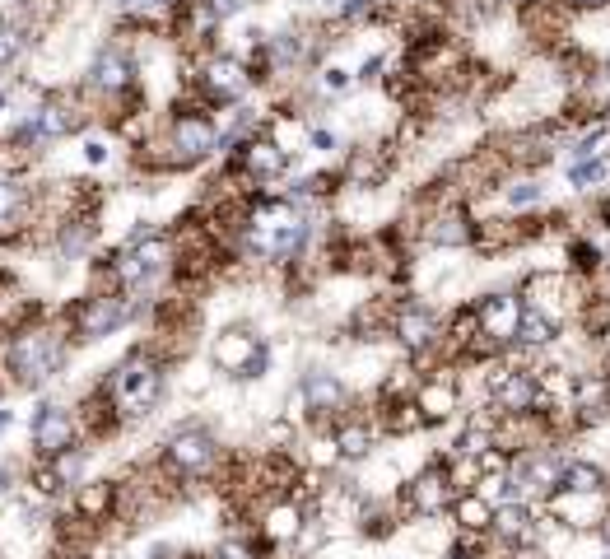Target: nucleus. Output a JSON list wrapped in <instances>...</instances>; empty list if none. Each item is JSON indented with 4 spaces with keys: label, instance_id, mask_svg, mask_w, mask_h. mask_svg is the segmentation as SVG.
Segmentation results:
<instances>
[{
    "label": "nucleus",
    "instance_id": "nucleus-26",
    "mask_svg": "<svg viewBox=\"0 0 610 559\" xmlns=\"http://www.w3.org/2000/svg\"><path fill=\"white\" fill-rule=\"evenodd\" d=\"M75 131V112L61 108V103H47V108L33 112V140H61Z\"/></svg>",
    "mask_w": 610,
    "mask_h": 559
},
{
    "label": "nucleus",
    "instance_id": "nucleus-30",
    "mask_svg": "<svg viewBox=\"0 0 610 559\" xmlns=\"http://www.w3.org/2000/svg\"><path fill=\"white\" fill-rule=\"evenodd\" d=\"M19 205H24V187L10 178H0V219H14L19 215Z\"/></svg>",
    "mask_w": 610,
    "mask_h": 559
},
{
    "label": "nucleus",
    "instance_id": "nucleus-34",
    "mask_svg": "<svg viewBox=\"0 0 610 559\" xmlns=\"http://www.w3.org/2000/svg\"><path fill=\"white\" fill-rule=\"evenodd\" d=\"M84 247H89V229H84V224H75V229L61 233V252H66V257H80Z\"/></svg>",
    "mask_w": 610,
    "mask_h": 559
},
{
    "label": "nucleus",
    "instance_id": "nucleus-31",
    "mask_svg": "<svg viewBox=\"0 0 610 559\" xmlns=\"http://www.w3.org/2000/svg\"><path fill=\"white\" fill-rule=\"evenodd\" d=\"M555 5H564L573 19H597V14L610 10V0H555Z\"/></svg>",
    "mask_w": 610,
    "mask_h": 559
},
{
    "label": "nucleus",
    "instance_id": "nucleus-33",
    "mask_svg": "<svg viewBox=\"0 0 610 559\" xmlns=\"http://www.w3.org/2000/svg\"><path fill=\"white\" fill-rule=\"evenodd\" d=\"M308 145L317 154H336L340 150V136H336V131H326V126H308Z\"/></svg>",
    "mask_w": 610,
    "mask_h": 559
},
{
    "label": "nucleus",
    "instance_id": "nucleus-46",
    "mask_svg": "<svg viewBox=\"0 0 610 559\" xmlns=\"http://www.w3.org/2000/svg\"><path fill=\"white\" fill-rule=\"evenodd\" d=\"M606 466H610V457H606Z\"/></svg>",
    "mask_w": 610,
    "mask_h": 559
},
{
    "label": "nucleus",
    "instance_id": "nucleus-18",
    "mask_svg": "<svg viewBox=\"0 0 610 559\" xmlns=\"http://www.w3.org/2000/svg\"><path fill=\"white\" fill-rule=\"evenodd\" d=\"M494 513H499V508L489 504L485 494H480V490H466V494H457V499H452L448 527H452V532L489 536V532H494Z\"/></svg>",
    "mask_w": 610,
    "mask_h": 559
},
{
    "label": "nucleus",
    "instance_id": "nucleus-25",
    "mask_svg": "<svg viewBox=\"0 0 610 559\" xmlns=\"http://www.w3.org/2000/svg\"><path fill=\"white\" fill-rule=\"evenodd\" d=\"M70 438H75V424H70V415L61 406H42L38 420H33V448L38 452H66Z\"/></svg>",
    "mask_w": 610,
    "mask_h": 559
},
{
    "label": "nucleus",
    "instance_id": "nucleus-13",
    "mask_svg": "<svg viewBox=\"0 0 610 559\" xmlns=\"http://www.w3.org/2000/svg\"><path fill=\"white\" fill-rule=\"evenodd\" d=\"M238 164L252 182H280L289 173V150L275 145L271 136H252L238 145Z\"/></svg>",
    "mask_w": 610,
    "mask_h": 559
},
{
    "label": "nucleus",
    "instance_id": "nucleus-43",
    "mask_svg": "<svg viewBox=\"0 0 610 559\" xmlns=\"http://www.w3.org/2000/svg\"><path fill=\"white\" fill-rule=\"evenodd\" d=\"M10 490V471H0V494Z\"/></svg>",
    "mask_w": 610,
    "mask_h": 559
},
{
    "label": "nucleus",
    "instance_id": "nucleus-42",
    "mask_svg": "<svg viewBox=\"0 0 610 559\" xmlns=\"http://www.w3.org/2000/svg\"><path fill=\"white\" fill-rule=\"evenodd\" d=\"M5 429H10V410H0V434H5Z\"/></svg>",
    "mask_w": 610,
    "mask_h": 559
},
{
    "label": "nucleus",
    "instance_id": "nucleus-6",
    "mask_svg": "<svg viewBox=\"0 0 610 559\" xmlns=\"http://www.w3.org/2000/svg\"><path fill=\"white\" fill-rule=\"evenodd\" d=\"M461 401H466V396H461L457 364H448V369H438V373H424L420 387H415V406H420L429 429H443V424H452L457 415H466Z\"/></svg>",
    "mask_w": 610,
    "mask_h": 559
},
{
    "label": "nucleus",
    "instance_id": "nucleus-35",
    "mask_svg": "<svg viewBox=\"0 0 610 559\" xmlns=\"http://www.w3.org/2000/svg\"><path fill=\"white\" fill-rule=\"evenodd\" d=\"M80 471H84L80 452H56V480H75Z\"/></svg>",
    "mask_w": 610,
    "mask_h": 559
},
{
    "label": "nucleus",
    "instance_id": "nucleus-29",
    "mask_svg": "<svg viewBox=\"0 0 610 559\" xmlns=\"http://www.w3.org/2000/svg\"><path fill=\"white\" fill-rule=\"evenodd\" d=\"M24 56V28L14 19H0V66H14Z\"/></svg>",
    "mask_w": 610,
    "mask_h": 559
},
{
    "label": "nucleus",
    "instance_id": "nucleus-19",
    "mask_svg": "<svg viewBox=\"0 0 610 559\" xmlns=\"http://www.w3.org/2000/svg\"><path fill=\"white\" fill-rule=\"evenodd\" d=\"M559 490H569V494H601V490H610V466L601 462V457H587V452H569L564 476H559Z\"/></svg>",
    "mask_w": 610,
    "mask_h": 559
},
{
    "label": "nucleus",
    "instance_id": "nucleus-2",
    "mask_svg": "<svg viewBox=\"0 0 610 559\" xmlns=\"http://www.w3.org/2000/svg\"><path fill=\"white\" fill-rule=\"evenodd\" d=\"M452 499H457V485L448 476V457L438 452L415 471V476L401 485V518L410 522H443L448 518Z\"/></svg>",
    "mask_w": 610,
    "mask_h": 559
},
{
    "label": "nucleus",
    "instance_id": "nucleus-37",
    "mask_svg": "<svg viewBox=\"0 0 610 559\" xmlns=\"http://www.w3.org/2000/svg\"><path fill=\"white\" fill-rule=\"evenodd\" d=\"M84 159H89V164H103V159H108V145H103V140H89V145H84Z\"/></svg>",
    "mask_w": 610,
    "mask_h": 559
},
{
    "label": "nucleus",
    "instance_id": "nucleus-28",
    "mask_svg": "<svg viewBox=\"0 0 610 559\" xmlns=\"http://www.w3.org/2000/svg\"><path fill=\"white\" fill-rule=\"evenodd\" d=\"M112 504V485H84L75 508H80V518H103Z\"/></svg>",
    "mask_w": 610,
    "mask_h": 559
},
{
    "label": "nucleus",
    "instance_id": "nucleus-8",
    "mask_svg": "<svg viewBox=\"0 0 610 559\" xmlns=\"http://www.w3.org/2000/svg\"><path fill=\"white\" fill-rule=\"evenodd\" d=\"M438 336H443V313L429 308L420 299H401L392 317V341L406 350V355H420V350H434Z\"/></svg>",
    "mask_w": 610,
    "mask_h": 559
},
{
    "label": "nucleus",
    "instance_id": "nucleus-21",
    "mask_svg": "<svg viewBox=\"0 0 610 559\" xmlns=\"http://www.w3.org/2000/svg\"><path fill=\"white\" fill-rule=\"evenodd\" d=\"M503 415H522V410H541V387H536V373L531 369H513L499 382V392L489 396Z\"/></svg>",
    "mask_w": 610,
    "mask_h": 559
},
{
    "label": "nucleus",
    "instance_id": "nucleus-24",
    "mask_svg": "<svg viewBox=\"0 0 610 559\" xmlns=\"http://www.w3.org/2000/svg\"><path fill=\"white\" fill-rule=\"evenodd\" d=\"M122 322H126V303L122 299H89L80 308V322H75V331H80V341H98V336L117 331Z\"/></svg>",
    "mask_w": 610,
    "mask_h": 559
},
{
    "label": "nucleus",
    "instance_id": "nucleus-15",
    "mask_svg": "<svg viewBox=\"0 0 610 559\" xmlns=\"http://www.w3.org/2000/svg\"><path fill=\"white\" fill-rule=\"evenodd\" d=\"M252 80H257V75H252L238 56H215V61L205 66V89H210L219 103H238V98H247Z\"/></svg>",
    "mask_w": 610,
    "mask_h": 559
},
{
    "label": "nucleus",
    "instance_id": "nucleus-17",
    "mask_svg": "<svg viewBox=\"0 0 610 559\" xmlns=\"http://www.w3.org/2000/svg\"><path fill=\"white\" fill-rule=\"evenodd\" d=\"M331 434H336V448H340V462H350V466H359V462H368L373 457V448H378V420H336L331 424Z\"/></svg>",
    "mask_w": 610,
    "mask_h": 559
},
{
    "label": "nucleus",
    "instance_id": "nucleus-40",
    "mask_svg": "<svg viewBox=\"0 0 610 559\" xmlns=\"http://www.w3.org/2000/svg\"><path fill=\"white\" fill-rule=\"evenodd\" d=\"M126 10H150V5H159V0H122Z\"/></svg>",
    "mask_w": 610,
    "mask_h": 559
},
{
    "label": "nucleus",
    "instance_id": "nucleus-23",
    "mask_svg": "<svg viewBox=\"0 0 610 559\" xmlns=\"http://www.w3.org/2000/svg\"><path fill=\"white\" fill-rule=\"evenodd\" d=\"M499 201H503V210H513V215H522V210H545V205H550V196H545V173H513V178L499 187Z\"/></svg>",
    "mask_w": 610,
    "mask_h": 559
},
{
    "label": "nucleus",
    "instance_id": "nucleus-11",
    "mask_svg": "<svg viewBox=\"0 0 610 559\" xmlns=\"http://www.w3.org/2000/svg\"><path fill=\"white\" fill-rule=\"evenodd\" d=\"M215 462H219V443L210 429H201V424L177 429V434L168 438V466H173L177 476H205Z\"/></svg>",
    "mask_w": 610,
    "mask_h": 559
},
{
    "label": "nucleus",
    "instance_id": "nucleus-12",
    "mask_svg": "<svg viewBox=\"0 0 610 559\" xmlns=\"http://www.w3.org/2000/svg\"><path fill=\"white\" fill-rule=\"evenodd\" d=\"M299 396H303V410H308L312 420H326V424L345 420L340 410H345L350 392H345V382H340L331 369H308V373H303Z\"/></svg>",
    "mask_w": 610,
    "mask_h": 559
},
{
    "label": "nucleus",
    "instance_id": "nucleus-45",
    "mask_svg": "<svg viewBox=\"0 0 610 559\" xmlns=\"http://www.w3.org/2000/svg\"><path fill=\"white\" fill-rule=\"evenodd\" d=\"M159 5H168V0H159Z\"/></svg>",
    "mask_w": 610,
    "mask_h": 559
},
{
    "label": "nucleus",
    "instance_id": "nucleus-5",
    "mask_svg": "<svg viewBox=\"0 0 610 559\" xmlns=\"http://www.w3.org/2000/svg\"><path fill=\"white\" fill-rule=\"evenodd\" d=\"M112 396H117V406L126 410V415H145V410L159 406L163 396V373L154 359L136 355L126 359L122 369H117V378H112Z\"/></svg>",
    "mask_w": 610,
    "mask_h": 559
},
{
    "label": "nucleus",
    "instance_id": "nucleus-16",
    "mask_svg": "<svg viewBox=\"0 0 610 559\" xmlns=\"http://www.w3.org/2000/svg\"><path fill=\"white\" fill-rule=\"evenodd\" d=\"M536 504L531 499H517V504H499L494 513V536H499L503 546H536Z\"/></svg>",
    "mask_w": 610,
    "mask_h": 559
},
{
    "label": "nucleus",
    "instance_id": "nucleus-41",
    "mask_svg": "<svg viewBox=\"0 0 610 559\" xmlns=\"http://www.w3.org/2000/svg\"><path fill=\"white\" fill-rule=\"evenodd\" d=\"M597 536H601V546L610 550V518H606V522H601V527H597Z\"/></svg>",
    "mask_w": 610,
    "mask_h": 559
},
{
    "label": "nucleus",
    "instance_id": "nucleus-32",
    "mask_svg": "<svg viewBox=\"0 0 610 559\" xmlns=\"http://www.w3.org/2000/svg\"><path fill=\"white\" fill-rule=\"evenodd\" d=\"M350 84H354V75L345 66H326L322 70V89H326V94H345Z\"/></svg>",
    "mask_w": 610,
    "mask_h": 559
},
{
    "label": "nucleus",
    "instance_id": "nucleus-9",
    "mask_svg": "<svg viewBox=\"0 0 610 559\" xmlns=\"http://www.w3.org/2000/svg\"><path fill=\"white\" fill-rule=\"evenodd\" d=\"M541 508L559 522V527H569V532H597L601 522L610 518V490H601V494L555 490L550 499H541Z\"/></svg>",
    "mask_w": 610,
    "mask_h": 559
},
{
    "label": "nucleus",
    "instance_id": "nucleus-39",
    "mask_svg": "<svg viewBox=\"0 0 610 559\" xmlns=\"http://www.w3.org/2000/svg\"><path fill=\"white\" fill-rule=\"evenodd\" d=\"M438 559H480V555H475V550H466V546H457V541H448V550H443Z\"/></svg>",
    "mask_w": 610,
    "mask_h": 559
},
{
    "label": "nucleus",
    "instance_id": "nucleus-7",
    "mask_svg": "<svg viewBox=\"0 0 610 559\" xmlns=\"http://www.w3.org/2000/svg\"><path fill=\"white\" fill-rule=\"evenodd\" d=\"M573 448H536V452H517L513 457V476L522 485L531 504H541L559 490V476H564V462H569Z\"/></svg>",
    "mask_w": 610,
    "mask_h": 559
},
{
    "label": "nucleus",
    "instance_id": "nucleus-10",
    "mask_svg": "<svg viewBox=\"0 0 610 559\" xmlns=\"http://www.w3.org/2000/svg\"><path fill=\"white\" fill-rule=\"evenodd\" d=\"M56 364H61V345H56V336H47V331H33V336H19L10 350V373L24 387H38V382H47L56 373Z\"/></svg>",
    "mask_w": 610,
    "mask_h": 559
},
{
    "label": "nucleus",
    "instance_id": "nucleus-14",
    "mask_svg": "<svg viewBox=\"0 0 610 559\" xmlns=\"http://www.w3.org/2000/svg\"><path fill=\"white\" fill-rule=\"evenodd\" d=\"M308 527V508L299 499H275L266 513H261V541L266 546H294Z\"/></svg>",
    "mask_w": 610,
    "mask_h": 559
},
{
    "label": "nucleus",
    "instance_id": "nucleus-3",
    "mask_svg": "<svg viewBox=\"0 0 610 559\" xmlns=\"http://www.w3.org/2000/svg\"><path fill=\"white\" fill-rule=\"evenodd\" d=\"M215 369L229 373V378L238 382H257L266 378V369H271V350H266V341H261L252 327H229L215 336Z\"/></svg>",
    "mask_w": 610,
    "mask_h": 559
},
{
    "label": "nucleus",
    "instance_id": "nucleus-27",
    "mask_svg": "<svg viewBox=\"0 0 610 559\" xmlns=\"http://www.w3.org/2000/svg\"><path fill=\"white\" fill-rule=\"evenodd\" d=\"M94 84L98 89H126L131 84V61L117 52H103L94 61Z\"/></svg>",
    "mask_w": 610,
    "mask_h": 559
},
{
    "label": "nucleus",
    "instance_id": "nucleus-4",
    "mask_svg": "<svg viewBox=\"0 0 610 559\" xmlns=\"http://www.w3.org/2000/svg\"><path fill=\"white\" fill-rule=\"evenodd\" d=\"M475 313H480V331H485L499 350H508V345H517V327H522L527 303H522L517 285H494V289H485V294H475Z\"/></svg>",
    "mask_w": 610,
    "mask_h": 559
},
{
    "label": "nucleus",
    "instance_id": "nucleus-1",
    "mask_svg": "<svg viewBox=\"0 0 610 559\" xmlns=\"http://www.w3.org/2000/svg\"><path fill=\"white\" fill-rule=\"evenodd\" d=\"M312 238V219L294 196H257L243 219V243L261 261H299Z\"/></svg>",
    "mask_w": 610,
    "mask_h": 559
},
{
    "label": "nucleus",
    "instance_id": "nucleus-38",
    "mask_svg": "<svg viewBox=\"0 0 610 559\" xmlns=\"http://www.w3.org/2000/svg\"><path fill=\"white\" fill-rule=\"evenodd\" d=\"M387 66V61H382V56H368L364 61V70H359V80H378V70Z\"/></svg>",
    "mask_w": 610,
    "mask_h": 559
},
{
    "label": "nucleus",
    "instance_id": "nucleus-44",
    "mask_svg": "<svg viewBox=\"0 0 610 559\" xmlns=\"http://www.w3.org/2000/svg\"><path fill=\"white\" fill-rule=\"evenodd\" d=\"M5 103H10V98H5V89H0V112H5Z\"/></svg>",
    "mask_w": 610,
    "mask_h": 559
},
{
    "label": "nucleus",
    "instance_id": "nucleus-36",
    "mask_svg": "<svg viewBox=\"0 0 610 559\" xmlns=\"http://www.w3.org/2000/svg\"><path fill=\"white\" fill-rule=\"evenodd\" d=\"M205 5H210V14H215V19H229V14L247 10V0H205Z\"/></svg>",
    "mask_w": 610,
    "mask_h": 559
},
{
    "label": "nucleus",
    "instance_id": "nucleus-22",
    "mask_svg": "<svg viewBox=\"0 0 610 559\" xmlns=\"http://www.w3.org/2000/svg\"><path fill=\"white\" fill-rule=\"evenodd\" d=\"M392 173V145H373V150H354L345 159V182L350 187H382Z\"/></svg>",
    "mask_w": 610,
    "mask_h": 559
},
{
    "label": "nucleus",
    "instance_id": "nucleus-20",
    "mask_svg": "<svg viewBox=\"0 0 610 559\" xmlns=\"http://www.w3.org/2000/svg\"><path fill=\"white\" fill-rule=\"evenodd\" d=\"M219 145L215 126L205 122V117H177L173 122V150L182 164H196V159H210Z\"/></svg>",
    "mask_w": 610,
    "mask_h": 559
}]
</instances>
